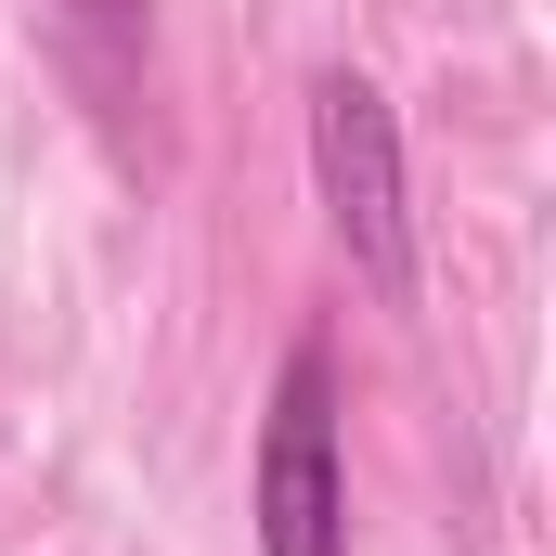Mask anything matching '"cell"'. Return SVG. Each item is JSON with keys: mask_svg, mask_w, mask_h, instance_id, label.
<instances>
[{"mask_svg": "<svg viewBox=\"0 0 556 556\" xmlns=\"http://www.w3.org/2000/svg\"><path fill=\"white\" fill-rule=\"evenodd\" d=\"M39 39L117 168H155V0H39Z\"/></svg>", "mask_w": 556, "mask_h": 556, "instance_id": "3", "label": "cell"}, {"mask_svg": "<svg viewBox=\"0 0 556 556\" xmlns=\"http://www.w3.org/2000/svg\"><path fill=\"white\" fill-rule=\"evenodd\" d=\"M311 207H324L337 260L376 311H415V285H427L415 155H402V117L363 65H311Z\"/></svg>", "mask_w": 556, "mask_h": 556, "instance_id": "1", "label": "cell"}, {"mask_svg": "<svg viewBox=\"0 0 556 556\" xmlns=\"http://www.w3.org/2000/svg\"><path fill=\"white\" fill-rule=\"evenodd\" d=\"M350 402H337V337L298 324L260 402V453H247V544L260 556H350Z\"/></svg>", "mask_w": 556, "mask_h": 556, "instance_id": "2", "label": "cell"}]
</instances>
